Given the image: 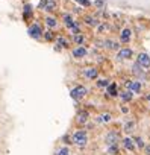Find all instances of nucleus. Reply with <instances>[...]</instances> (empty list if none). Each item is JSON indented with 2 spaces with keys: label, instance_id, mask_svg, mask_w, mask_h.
Here are the masks:
<instances>
[{
  "label": "nucleus",
  "instance_id": "obj_22",
  "mask_svg": "<svg viewBox=\"0 0 150 155\" xmlns=\"http://www.w3.org/2000/svg\"><path fill=\"white\" fill-rule=\"evenodd\" d=\"M120 141V134L117 131H109L105 137V143L109 146V144H118Z\"/></svg>",
  "mask_w": 150,
  "mask_h": 155
},
{
  "label": "nucleus",
  "instance_id": "obj_16",
  "mask_svg": "<svg viewBox=\"0 0 150 155\" xmlns=\"http://www.w3.org/2000/svg\"><path fill=\"white\" fill-rule=\"evenodd\" d=\"M139 67H142L144 70H148L150 68V55L145 53V52H139L136 55V61H135Z\"/></svg>",
  "mask_w": 150,
  "mask_h": 155
},
{
  "label": "nucleus",
  "instance_id": "obj_32",
  "mask_svg": "<svg viewBox=\"0 0 150 155\" xmlns=\"http://www.w3.org/2000/svg\"><path fill=\"white\" fill-rule=\"evenodd\" d=\"M133 143H135V146L139 147V149H144V146H145V143H144V140H142L141 137H135V138H133Z\"/></svg>",
  "mask_w": 150,
  "mask_h": 155
},
{
  "label": "nucleus",
  "instance_id": "obj_25",
  "mask_svg": "<svg viewBox=\"0 0 150 155\" xmlns=\"http://www.w3.org/2000/svg\"><path fill=\"white\" fill-rule=\"evenodd\" d=\"M94 31H96V34H97V35L108 34V32L111 31V25H109V21H103V20H102V21L99 23V26H97Z\"/></svg>",
  "mask_w": 150,
  "mask_h": 155
},
{
  "label": "nucleus",
  "instance_id": "obj_19",
  "mask_svg": "<svg viewBox=\"0 0 150 155\" xmlns=\"http://www.w3.org/2000/svg\"><path fill=\"white\" fill-rule=\"evenodd\" d=\"M118 93H120V90H118V84L114 82V81H111L109 85L105 88V94H106L108 99H115V97H118Z\"/></svg>",
  "mask_w": 150,
  "mask_h": 155
},
{
  "label": "nucleus",
  "instance_id": "obj_33",
  "mask_svg": "<svg viewBox=\"0 0 150 155\" xmlns=\"http://www.w3.org/2000/svg\"><path fill=\"white\" fill-rule=\"evenodd\" d=\"M108 152L111 155H117L118 153V144H109L108 146Z\"/></svg>",
  "mask_w": 150,
  "mask_h": 155
},
{
  "label": "nucleus",
  "instance_id": "obj_29",
  "mask_svg": "<svg viewBox=\"0 0 150 155\" xmlns=\"http://www.w3.org/2000/svg\"><path fill=\"white\" fill-rule=\"evenodd\" d=\"M123 129H124V132H126V134H132V132H133V129H135V122H133V120H127V122L124 123Z\"/></svg>",
  "mask_w": 150,
  "mask_h": 155
},
{
  "label": "nucleus",
  "instance_id": "obj_21",
  "mask_svg": "<svg viewBox=\"0 0 150 155\" xmlns=\"http://www.w3.org/2000/svg\"><path fill=\"white\" fill-rule=\"evenodd\" d=\"M111 120H112V114L111 113H100V114H97L94 117V123H97V125H106Z\"/></svg>",
  "mask_w": 150,
  "mask_h": 155
},
{
  "label": "nucleus",
  "instance_id": "obj_17",
  "mask_svg": "<svg viewBox=\"0 0 150 155\" xmlns=\"http://www.w3.org/2000/svg\"><path fill=\"white\" fill-rule=\"evenodd\" d=\"M132 37H133V31L130 28H123L118 34V41H120V44H127V43H130Z\"/></svg>",
  "mask_w": 150,
  "mask_h": 155
},
{
  "label": "nucleus",
  "instance_id": "obj_13",
  "mask_svg": "<svg viewBox=\"0 0 150 155\" xmlns=\"http://www.w3.org/2000/svg\"><path fill=\"white\" fill-rule=\"evenodd\" d=\"M124 88H127V90H130L133 94H139L141 91H142V81H139V79H127L126 82H124Z\"/></svg>",
  "mask_w": 150,
  "mask_h": 155
},
{
  "label": "nucleus",
  "instance_id": "obj_26",
  "mask_svg": "<svg viewBox=\"0 0 150 155\" xmlns=\"http://www.w3.org/2000/svg\"><path fill=\"white\" fill-rule=\"evenodd\" d=\"M121 144H123V147L126 149V150H129V152H133L135 150V143H133V138H130V137H124L123 140H121Z\"/></svg>",
  "mask_w": 150,
  "mask_h": 155
},
{
  "label": "nucleus",
  "instance_id": "obj_5",
  "mask_svg": "<svg viewBox=\"0 0 150 155\" xmlns=\"http://www.w3.org/2000/svg\"><path fill=\"white\" fill-rule=\"evenodd\" d=\"M71 40L68 35L58 32L56 38L53 40V50L55 52H64V50H70L71 49Z\"/></svg>",
  "mask_w": 150,
  "mask_h": 155
},
{
  "label": "nucleus",
  "instance_id": "obj_24",
  "mask_svg": "<svg viewBox=\"0 0 150 155\" xmlns=\"http://www.w3.org/2000/svg\"><path fill=\"white\" fill-rule=\"evenodd\" d=\"M56 35H58L56 31H53V29H46V28H44V32H43V38H41V41L53 43V40L56 38Z\"/></svg>",
  "mask_w": 150,
  "mask_h": 155
},
{
  "label": "nucleus",
  "instance_id": "obj_11",
  "mask_svg": "<svg viewBox=\"0 0 150 155\" xmlns=\"http://www.w3.org/2000/svg\"><path fill=\"white\" fill-rule=\"evenodd\" d=\"M81 18H82V25L84 26H87V28H90V29H96L97 26H99V23L102 21L100 18H99V15L97 14H82L81 15Z\"/></svg>",
  "mask_w": 150,
  "mask_h": 155
},
{
  "label": "nucleus",
  "instance_id": "obj_4",
  "mask_svg": "<svg viewBox=\"0 0 150 155\" xmlns=\"http://www.w3.org/2000/svg\"><path fill=\"white\" fill-rule=\"evenodd\" d=\"M43 32H44V25L41 20H34L27 25V35L35 40V41H41L43 38Z\"/></svg>",
  "mask_w": 150,
  "mask_h": 155
},
{
  "label": "nucleus",
  "instance_id": "obj_10",
  "mask_svg": "<svg viewBox=\"0 0 150 155\" xmlns=\"http://www.w3.org/2000/svg\"><path fill=\"white\" fill-rule=\"evenodd\" d=\"M21 17H23V21L27 23V25L35 20V6L30 2H27V3L23 5V8H21Z\"/></svg>",
  "mask_w": 150,
  "mask_h": 155
},
{
  "label": "nucleus",
  "instance_id": "obj_12",
  "mask_svg": "<svg viewBox=\"0 0 150 155\" xmlns=\"http://www.w3.org/2000/svg\"><path fill=\"white\" fill-rule=\"evenodd\" d=\"M90 120H91V113L87 108H79L78 113H76V117H74L76 125H79V126L84 128L87 123H90Z\"/></svg>",
  "mask_w": 150,
  "mask_h": 155
},
{
  "label": "nucleus",
  "instance_id": "obj_15",
  "mask_svg": "<svg viewBox=\"0 0 150 155\" xmlns=\"http://www.w3.org/2000/svg\"><path fill=\"white\" fill-rule=\"evenodd\" d=\"M102 47L106 49V50H109V52H117V50L121 47V44H120L118 40H114V38H105V40H102Z\"/></svg>",
  "mask_w": 150,
  "mask_h": 155
},
{
  "label": "nucleus",
  "instance_id": "obj_9",
  "mask_svg": "<svg viewBox=\"0 0 150 155\" xmlns=\"http://www.w3.org/2000/svg\"><path fill=\"white\" fill-rule=\"evenodd\" d=\"M70 55L73 59H76V61H82L85 58H88L90 55V47L88 46H74L70 49Z\"/></svg>",
  "mask_w": 150,
  "mask_h": 155
},
{
  "label": "nucleus",
  "instance_id": "obj_30",
  "mask_svg": "<svg viewBox=\"0 0 150 155\" xmlns=\"http://www.w3.org/2000/svg\"><path fill=\"white\" fill-rule=\"evenodd\" d=\"M55 155H71V150H70L68 146H61V147L56 149Z\"/></svg>",
  "mask_w": 150,
  "mask_h": 155
},
{
  "label": "nucleus",
  "instance_id": "obj_35",
  "mask_svg": "<svg viewBox=\"0 0 150 155\" xmlns=\"http://www.w3.org/2000/svg\"><path fill=\"white\" fill-rule=\"evenodd\" d=\"M145 101H147V102H148V104H150V93H148V94H147V96H145Z\"/></svg>",
  "mask_w": 150,
  "mask_h": 155
},
{
  "label": "nucleus",
  "instance_id": "obj_23",
  "mask_svg": "<svg viewBox=\"0 0 150 155\" xmlns=\"http://www.w3.org/2000/svg\"><path fill=\"white\" fill-rule=\"evenodd\" d=\"M133 93L130 91V90H127V88H124V90H121L120 93H118V99L123 102V104H129V102H132L133 101Z\"/></svg>",
  "mask_w": 150,
  "mask_h": 155
},
{
  "label": "nucleus",
  "instance_id": "obj_8",
  "mask_svg": "<svg viewBox=\"0 0 150 155\" xmlns=\"http://www.w3.org/2000/svg\"><path fill=\"white\" fill-rule=\"evenodd\" d=\"M59 20H61V26H64L65 31H68L70 28H73L74 25H78V23H79L78 17L74 15L73 12H70V11H64V12L61 14Z\"/></svg>",
  "mask_w": 150,
  "mask_h": 155
},
{
  "label": "nucleus",
  "instance_id": "obj_14",
  "mask_svg": "<svg viewBox=\"0 0 150 155\" xmlns=\"http://www.w3.org/2000/svg\"><path fill=\"white\" fill-rule=\"evenodd\" d=\"M115 58H117V61H129V59L133 58V49H130L127 46L126 47H120L117 50Z\"/></svg>",
  "mask_w": 150,
  "mask_h": 155
},
{
  "label": "nucleus",
  "instance_id": "obj_1",
  "mask_svg": "<svg viewBox=\"0 0 150 155\" xmlns=\"http://www.w3.org/2000/svg\"><path fill=\"white\" fill-rule=\"evenodd\" d=\"M70 140H71V144L78 146V147H85L88 144V131L85 128H79L74 132L70 134Z\"/></svg>",
  "mask_w": 150,
  "mask_h": 155
},
{
  "label": "nucleus",
  "instance_id": "obj_34",
  "mask_svg": "<svg viewBox=\"0 0 150 155\" xmlns=\"http://www.w3.org/2000/svg\"><path fill=\"white\" fill-rule=\"evenodd\" d=\"M144 150H145L147 155H150V144H145V146H144Z\"/></svg>",
  "mask_w": 150,
  "mask_h": 155
},
{
  "label": "nucleus",
  "instance_id": "obj_3",
  "mask_svg": "<svg viewBox=\"0 0 150 155\" xmlns=\"http://www.w3.org/2000/svg\"><path fill=\"white\" fill-rule=\"evenodd\" d=\"M79 74H81L82 79H85V81H96L97 78H100V67L94 65V64L84 65L79 70Z\"/></svg>",
  "mask_w": 150,
  "mask_h": 155
},
{
  "label": "nucleus",
  "instance_id": "obj_6",
  "mask_svg": "<svg viewBox=\"0 0 150 155\" xmlns=\"http://www.w3.org/2000/svg\"><path fill=\"white\" fill-rule=\"evenodd\" d=\"M37 9L44 14H56L59 11V0H40Z\"/></svg>",
  "mask_w": 150,
  "mask_h": 155
},
{
  "label": "nucleus",
  "instance_id": "obj_27",
  "mask_svg": "<svg viewBox=\"0 0 150 155\" xmlns=\"http://www.w3.org/2000/svg\"><path fill=\"white\" fill-rule=\"evenodd\" d=\"M109 82H111L109 78H97L96 82H94V85H96V88H99V90H105V88L109 85Z\"/></svg>",
  "mask_w": 150,
  "mask_h": 155
},
{
  "label": "nucleus",
  "instance_id": "obj_18",
  "mask_svg": "<svg viewBox=\"0 0 150 155\" xmlns=\"http://www.w3.org/2000/svg\"><path fill=\"white\" fill-rule=\"evenodd\" d=\"M70 40H71L73 46H87V43H88V37H87L85 31H82L81 34H76V35L70 37Z\"/></svg>",
  "mask_w": 150,
  "mask_h": 155
},
{
  "label": "nucleus",
  "instance_id": "obj_2",
  "mask_svg": "<svg viewBox=\"0 0 150 155\" xmlns=\"http://www.w3.org/2000/svg\"><path fill=\"white\" fill-rule=\"evenodd\" d=\"M88 94H90V88L87 85H84V84H76V85H73L70 88V97L76 104H79L84 99H87Z\"/></svg>",
  "mask_w": 150,
  "mask_h": 155
},
{
  "label": "nucleus",
  "instance_id": "obj_28",
  "mask_svg": "<svg viewBox=\"0 0 150 155\" xmlns=\"http://www.w3.org/2000/svg\"><path fill=\"white\" fill-rule=\"evenodd\" d=\"M74 3H78L81 8H84V9H90V8H93V2L91 0H73Z\"/></svg>",
  "mask_w": 150,
  "mask_h": 155
},
{
  "label": "nucleus",
  "instance_id": "obj_7",
  "mask_svg": "<svg viewBox=\"0 0 150 155\" xmlns=\"http://www.w3.org/2000/svg\"><path fill=\"white\" fill-rule=\"evenodd\" d=\"M41 21L46 29H53L56 32H59V29H61V20L56 14H44Z\"/></svg>",
  "mask_w": 150,
  "mask_h": 155
},
{
  "label": "nucleus",
  "instance_id": "obj_20",
  "mask_svg": "<svg viewBox=\"0 0 150 155\" xmlns=\"http://www.w3.org/2000/svg\"><path fill=\"white\" fill-rule=\"evenodd\" d=\"M147 70H144L142 67H139L136 62L132 65V74L135 76V79H139V81H142V79H145L147 78V73H145Z\"/></svg>",
  "mask_w": 150,
  "mask_h": 155
},
{
  "label": "nucleus",
  "instance_id": "obj_31",
  "mask_svg": "<svg viewBox=\"0 0 150 155\" xmlns=\"http://www.w3.org/2000/svg\"><path fill=\"white\" fill-rule=\"evenodd\" d=\"M93 6H94L97 11H103V9H105V0H94Z\"/></svg>",
  "mask_w": 150,
  "mask_h": 155
}]
</instances>
